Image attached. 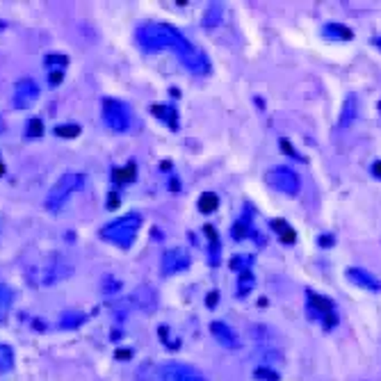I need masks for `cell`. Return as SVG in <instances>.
Returning a JSON list of instances; mask_svg holds the SVG:
<instances>
[{
	"label": "cell",
	"instance_id": "obj_6",
	"mask_svg": "<svg viewBox=\"0 0 381 381\" xmlns=\"http://www.w3.org/2000/svg\"><path fill=\"white\" fill-rule=\"evenodd\" d=\"M268 183L285 196H297L302 190V178L290 167H274L268 174Z\"/></svg>",
	"mask_w": 381,
	"mask_h": 381
},
{
	"label": "cell",
	"instance_id": "obj_9",
	"mask_svg": "<svg viewBox=\"0 0 381 381\" xmlns=\"http://www.w3.org/2000/svg\"><path fill=\"white\" fill-rule=\"evenodd\" d=\"M308 310L310 315H315L318 320H325V327H327V318L336 320L333 315V304L329 297H322V295H315V293H308Z\"/></svg>",
	"mask_w": 381,
	"mask_h": 381
},
{
	"label": "cell",
	"instance_id": "obj_16",
	"mask_svg": "<svg viewBox=\"0 0 381 381\" xmlns=\"http://www.w3.org/2000/svg\"><path fill=\"white\" fill-rule=\"evenodd\" d=\"M224 19V5H219V3H213V5H208L205 9V14H203V28H217L219 23H222Z\"/></svg>",
	"mask_w": 381,
	"mask_h": 381
},
{
	"label": "cell",
	"instance_id": "obj_3",
	"mask_svg": "<svg viewBox=\"0 0 381 381\" xmlns=\"http://www.w3.org/2000/svg\"><path fill=\"white\" fill-rule=\"evenodd\" d=\"M85 183H87L85 174H80V171H66V174L57 178V183L49 190V194H46V208H49L51 213L62 210V205L71 199L76 192L83 190Z\"/></svg>",
	"mask_w": 381,
	"mask_h": 381
},
{
	"label": "cell",
	"instance_id": "obj_13",
	"mask_svg": "<svg viewBox=\"0 0 381 381\" xmlns=\"http://www.w3.org/2000/svg\"><path fill=\"white\" fill-rule=\"evenodd\" d=\"M322 34L333 41H350L354 37V32L347 26H342V23H327V28L322 30Z\"/></svg>",
	"mask_w": 381,
	"mask_h": 381
},
{
	"label": "cell",
	"instance_id": "obj_15",
	"mask_svg": "<svg viewBox=\"0 0 381 381\" xmlns=\"http://www.w3.org/2000/svg\"><path fill=\"white\" fill-rule=\"evenodd\" d=\"M11 304H14V290L5 281H0V322L7 320Z\"/></svg>",
	"mask_w": 381,
	"mask_h": 381
},
{
	"label": "cell",
	"instance_id": "obj_24",
	"mask_svg": "<svg viewBox=\"0 0 381 381\" xmlns=\"http://www.w3.org/2000/svg\"><path fill=\"white\" fill-rule=\"evenodd\" d=\"M55 135H60V137H78V135H80V126H76V123L57 126V128H55Z\"/></svg>",
	"mask_w": 381,
	"mask_h": 381
},
{
	"label": "cell",
	"instance_id": "obj_21",
	"mask_svg": "<svg viewBox=\"0 0 381 381\" xmlns=\"http://www.w3.org/2000/svg\"><path fill=\"white\" fill-rule=\"evenodd\" d=\"M205 235L210 238V265H217V260H219V238H217L215 228L210 224L205 226Z\"/></svg>",
	"mask_w": 381,
	"mask_h": 381
},
{
	"label": "cell",
	"instance_id": "obj_18",
	"mask_svg": "<svg viewBox=\"0 0 381 381\" xmlns=\"http://www.w3.org/2000/svg\"><path fill=\"white\" fill-rule=\"evenodd\" d=\"M272 228L279 233V238H281V242H285V245H290V242H295V230L288 226L283 219H274L272 222Z\"/></svg>",
	"mask_w": 381,
	"mask_h": 381
},
{
	"label": "cell",
	"instance_id": "obj_26",
	"mask_svg": "<svg viewBox=\"0 0 381 381\" xmlns=\"http://www.w3.org/2000/svg\"><path fill=\"white\" fill-rule=\"evenodd\" d=\"M133 165L128 167V169H117V171H114V181H117V183H123V181H133L135 178V174H133Z\"/></svg>",
	"mask_w": 381,
	"mask_h": 381
},
{
	"label": "cell",
	"instance_id": "obj_32",
	"mask_svg": "<svg viewBox=\"0 0 381 381\" xmlns=\"http://www.w3.org/2000/svg\"><path fill=\"white\" fill-rule=\"evenodd\" d=\"M375 44L379 46V49H381V39H375Z\"/></svg>",
	"mask_w": 381,
	"mask_h": 381
},
{
	"label": "cell",
	"instance_id": "obj_28",
	"mask_svg": "<svg viewBox=\"0 0 381 381\" xmlns=\"http://www.w3.org/2000/svg\"><path fill=\"white\" fill-rule=\"evenodd\" d=\"M247 230H249V226H247V222H245V219H242V222H238L235 226H233V238H245L247 235Z\"/></svg>",
	"mask_w": 381,
	"mask_h": 381
},
{
	"label": "cell",
	"instance_id": "obj_10",
	"mask_svg": "<svg viewBox=\"0 0 381 381\" xmlns=\"http://www.w3.org/2000/svg\"><path fill=\"white\" fill-rule=\"evenodd\" d=\"M210 333L215 336V340L222 345V347H226V350H238V347H240L238 333L230 329L226 322H213V325H210Z\"/></svg>",
	"mask_w": 381,
	"mask_h": 381
},
{
	"label": "cell",
	"instance_id": "obj_30",
	"mask_svg": "<svg viewBox=\"0 0 381 381\" xmlns=\"http://www.w3.org/2000/svg\"><path fill=\"white\" fill-rule=\"evenodd\" d=\"M372 174H375L377 178H381V163H375V165H372Z\"/></svg>",
	"mask_w": 381,
	"mask_h": 381
},
{
	"label": "cell",
	"instance_id": "obj_33",
	"mask_svg": "<svg viewBox=\"0 0 381 381\" xmlns=\"http://www.w3.org/2000/svg\"><path fill=\"white\" fill-rule=\"evenodd\" d=\"M0 174H3V165H0Z\"/></svg>",
	"mask_w": 381,
	"mask_h": 381
},
{
	"label": "cell",
	"instance_id": "obj_5",
	"mask_svg": "<svg viewBox=\"0 0 381 381\" xmlns=\"http://www.w3.org/2000/svg\"><path fill=\"white\" fill-rule=\"evenodd\" d=\"M158 377L160 381H208V377L201 370L181 361H165L158 367Z\"/></svg>",
	"mask_w": 381,
	"mask_h": 381
},
{
	"label": "cell",
	"instance_id": "obj_14",
	"mask_svg": "<svg viewBox=\"0 0 381 381\" xmlns=\"http://www.w3.org/2000/svg\"><path fill=\"white\" fill-rule=\"evenodd\" d=\"M133 299H135V304L140 306L142 310H146V313H151V310L156 308V304H158L156 293L151 290V288H140V290L133 295Z\"/></svg>",
	"mask_w": 381,
	"mask_h": 381
},
{
	"label": "cell",
	"instance_id": "obj_19",
	"mask_svg": "<svg viewBox=\"0 0 381 381\" xmlns=\"http://www.w3.org/2000/svg\"><path fill=\"white\" fill-rule=\"evenodd\" d=\"M217 205H219V199H217V194L215 192H203L201 196H199V210L201 213H213V210H217Z\"/></svg>",
	"mask_w": 381,
	"mask_h": 381
},
{
	"label": "cell",
	"instance_id": "obj_31",
	"mask_svg": "<svg viewBox=\"0 0 381 381\" xmlns=\"http://www.w3.org/2000/svg\"><path fill=\"white\" fill-rule=\"evenodd\" d=\"M5 128H7V126H5V119H3V117H0V135H3V133H5Z\"/></svg>",
	"mask_w": 381,
	"mask_h": 381
},
{
	"label": "cell",
	"instance_id": "obj_23",
	"mask_svg": "<svg viewBox=\"0 0 381 381\" xmlns=\"http://www.w3.org/2000/svg\"><path fill=\"white\" fill-rule=\"evenodd\" d=\"M253 288V276H251V272L247 270V272H240V285H238V295L240 297H245L249 290Z\"/></svg>",
	"mask_w": 381,
	"mask_h": 381
},
{
	"label": "cell",
	"instance_id": "obj_27",
	"mask_svg": "<svg viewBox=\"0 0 381 381\" xmlns=\"http://www.w3.org/2000/svg\"><path fill=\"white\" fill-rule=\"evenodd\" d=\"M249 256H238V258H233V270H240V272H247V268H249Z\"/></svg>",
	"mask_w": 381,
	"mask_h": 381
},
{
	"label": "cell",
	"instance_id": "obj_12",
	"mask_svg": "<svg viewBox=\"0 0 381 381\" xmlns=\"http://www.w3.org/2000/svg\"><path fill=\"white\" fill-rule=\"evenodd\" d=\"M356 117H359V101H356V96H347L342 103V112H340V128L352 126Z\"/></svg>",
	"mask_w": 381,
	"mask_h": 381
},
{
	"label": "cell",
	"instance_id": "obj_17",
	"mask_svg": "<svg viewBox=\"0 0 381 381\" xmlns=\"http://www.w3.org/2000/svg\"><path fill=\"white\" fill-rule=\"evenodd\" d=\"M14 370V350L9 345H0V372L7 375Z\"/></svg>",
	"mask_w": 381,
	"mask_h": 381
},
{
	"label": "cell",
	"instance_id": "obj_7",
	"mask_svg": "<svg viewBox=\"0 0 381 381\" xmlns=\"http://www.w3.org/2000/svg\"><path fill=\"white\" fill-rule=\"evenodd\" d=\"M39 98V85L30 78H23L14 85V96H11V106L16 110H26L30 108L34 101Z\"/></svg>",
	"mask_w": 381,
	"mask_h": 381
},
{
	"label": "cell",
	"instance_id": "obj_11",
	"mask_svg": "<svg viewBox=\"0 0 381 381\" xmlns=\"http://www.w3.org/2000/svg\"><path fill=\"white\" fill-rule=\"evenodd\" d=\"M347 279H350L354 285L365 288V290H372V293H379V290H381V281L377 279L375 274H370L367 270H363V268H350V270H347Z\"/></svg>",
	"mask_w": 381,
	"mask_h": 381
},
{
	"label": "cell",
	"instance_id": "obj_4",
	"mask_svg": "<svg viewBox=\"0 0 381 381\" xmlns=\"http://www.w3.org/2000/svg\"><path fill=\"white\" fill-rule=\"evenodd\" d=\"M103 121L114 133H128L133 128V110L119 98L103 101Z\"/></svg>",
	"mask_w": 381,
	"mask_h": 381
},
{
	"label": "cell",
	"instance_id": "obj_20",
	"mask_svg": "<svg viewBox=\"0 0 381 381\" xmlns=\"http://www.w3.org/2000/svg\"><path fill=\"white\" fill-rule=\"evenodd\" d=\"M85 322H87L85 313H64L62 320H60V327L62 329H76L80 325H85Z\"/></svg>",
	"mask_w": 381,
	"mask_h": 381
},
{
	"label": "cell",
	"instance_id": "obj_22",
	"mask_svg": "<svg viewBox=\"0 0 381 381\" xmlns=\"http://www.w3.org/2000/svg\"><path fill=\"white\" fill-rule=\"evenodd\" d=\"M153 112L158 114L160 119H165L171 128H176V112H174V108H167V106H153Z\"/></svg>",
	"mask_w": 381,
	"mask_h": 381
},
{
	"label": "cell",
	"instance_id": "obj_1",
	"mask_svg": "<svg viewBox=\"0 0 381 381\" xmlns=\"http://www.w3.org/2000/svg\"><path fill=\"white\" fill-rule=\"evenodd\" d=\"M135 41L144 53H158V51H171L181 64L194 76H205L210 71V60L205 53L169 23H146L135 30Z\"/></svg>",
	"mask_w": 381,
	"mask_h": 381
},
{
	"label": "cell",
	"instance_id": "obj_29",
	"mask_svg": "<svg viewBox=\"0 0 381 381\" xmlns=\"http://www.w3.org/2000/svg\"><path fill=\"white\" fill-rule=\"evenodd\" d=\"M281 148H283V151H288V153H290V156H295V158H299V156L295 153V148H293L290 144H288V140H281Z\"/></svg>",
	"mask_w": 381,
	"mask_h": 381
},
{
	"label": "cell",
	"instance_id": "obj_25",
	"mask_svg": "<svg viewBox=\"0 0 381 381\" xmlns=\"http://www.w3.org/2000/svg\"><path fill=\"white\" fill-rule=\"evenodd\" d=\"M44 133V123L39 119H30L28 121V137H39Z\"/></svg>",
	"mask_w": 381,
	"mask_h": 381
},
{
	"label": "cell",
	"instance_id": "obj_8",
	"mask_svg": "<svg viewBox=\"0 0 381 381\" xmlns=\"http://www.w3.org/2000/svg\"><path fill=\"white\" fill-rule=\"evenodd\" d=\"M190 268V253L186 249H167L163 253V263H160V272L165 276H171V274H178V272H186Z\"/></svg>",
	"mask_w": 381,
	"mask_h": 381
},
{
	"label": "cell",
	"instance_id": "obj_2",
	"mask_svg": "<svg viewBox=\"0 0 381 381\" xmlns=\"http://www.w3.org/2000/svg\"><path fill=\"white\" fill-rule=\"evenodd\" d=\"M140 228H142V217L137 213H128V215H123V217L114 219V222L103 226L101 238L112 242V245L119 247V249H128V247H133V242H135L137 233H140Z\"/></svg>",
	"mask_w": 381,
	"mask_h": 381
}]
</instances>
